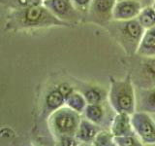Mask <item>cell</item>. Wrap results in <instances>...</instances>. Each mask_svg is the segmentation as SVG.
Returning <instances> with one entry per match:
<instances>
[{"mask_svg": "<svg viewBox=\"0 0 155 146\" xmlns=\"http://www.w3.org/2000/svg\"><path fill=\"white\" fill-rule=\"evenodd\" d=\"M71 24L56 18L43 4L10 10L7 15L5 30L19 31L51 26H70Z\"/></svg>", "mask_w": 155, "mask_h": 146, "instance_id": "1", "label": "cell"}, {"mask_svg": "<svg viewBox=\"0 0 155 146\" xmlns=\"http://www.w3.org/2000/svg\"><path fill=\"white\" fill-rule=\"evenodd\" d=\"M105 27L129 57L137 54L145 30L137 18L131 19H111Z\"/></svg>", "mask_w": 155, "mask_h": 146, "instance_id": "2", "label": "cell"}, {"mask_svg": "<svg viewBox=\"0 0 155 146\" xmlns=\"http://www.w3.org/2000/svg\"><path fill=\"white\" fill-rule=\"evenodd\" d=\"M110 107L115 113L132 115L136 112L135 86L128 74L124 79H110V88L108 94Z\"/></svg>", "mask_w": 155, "mask_h": 146, "instance_id": "3", "label": "cell"}, {"mask_svg": "<svg viewBox=\"0 0 155 146\" xmlns=\"http://www.w3.org/2000/svg\"><path fill=\"white\" fill-rule=\"evenodd\" d=\"M48 119V128L57 140L65 136H76L81 121V114L67 105L52 112Z\"/></svg>", "mask_w": 155, "mask_h": 146, "instance_id": "4", "label": "cell"}, {"mask_svg": "<svg viewBox=\"0 0 155 146\" xmlns=\"http://www.w3.org/2000/svg\"><path fill=\"white\" fill-rule=\"evenodd\" d=\"M131 72L129 73L135 88H155V57L131 56Z\"/></svg>", "mask_w": 155, "mask_h": 146, "instance_id": "5", "label": "cell"}, {"mask_svg": "<svg viewBox=\"0 0 155 146\" xmlns=\"http://www.w3.org/2000/svg\"><path fill=\"white\" fill-rule=\"evenodd\" d=\"M136 135L143 144H155V122L147 112L136 111L131 115Z\"/></svg>", "mask_w": 155, "mask_h": 146, "instance_id": "6", "label": "cell"}, {"mask_svg": "<svg viewBox=\"0 0 155 146\" xmlns=\"http://www.w3.org/2000/svg\"><path fill=\"white\" fill-rule=\"evenodd\" d=\"M43 5L56 18L71 26L79 23L81 19V13L71 0H43Z\"/></svg>", "mask_w": 155, "mask_h": 146, "instance_id": "7", "label": "cell"}, {"mask_svg": "<svg viewBox=\"0 0 155 146\" xmlns=\"http://www.w3.org/2000/svg\"><path fill=\"white\" fill-rule=\"evenodd\" d=\"M116 0H91L87 15L91 22L105 26L113 19V11Z\"/></svg>", "mask_w": 155, "mask_h": 146, "instance_id": "8", "label": "cell"}, {"mask_svg": "<svg viewBox=\"0 0 155 146\" xmlns=\"http://www.w3.org/2000/svg\"><path fill=\"white\" fill-rule=\"evenodd\" d=\"M143 9V5L139 0H122L116 1L114 11L113 19H131L139 16Z\"/></svg>", "mask_w": 155, "mask_h": 146, "instance_id": "9", "label": "cell"}, {"mask_svg": "<svg viewBox=\"0 0 155 146\" xmlns=\"http://www.w3.org/2000/svg\"><path fill=\"white\" fill-rule=\"evenodd\" d=\"M110 131L114 136L136 135L131 122V115L126 113H116L110 123Z\"/></svg>", "mask_w": 155, "mask_h": 146, "instance_id": "10", "label": "cell"}, {"mask_svg": "<svg viewBox=\"0 0 155 146\" xmlns=\"http://www.w3.org/2000/svg\"><path fill=\"white\" fill-rule=\"evenodd\" d=\"M136 92V111L147 113L155 112V88L139 89L135 88Z\"/></svg>", "mask_w": 155, "mask_h": 146, "instance_id": "11", "label": "cell"}, {"mask_svg": "<svg viewBox=\"0 0 155 146\" xmlns=\"http://www.w3.org/2000/svg\"><path fill=\"white\" fill-rule=\"evenodd\" d=\"M102 129L99 125L92 123L87 119H81V124L76 134V138L79 142H93L96 135L98 134Z\"/></svg>", "mask_w": 155, "mask_h": 146, "instance_id": "12", "label": "cell"}, {"mask_svg": "<svg viewBox=\"0 0 155 146\" xmlns=\"http://www.w3.org/2000/svg\"><path fill=\"white\" fill-rule=\"evenodd\" d=\"M65 102H66V99L59 92V90L57 88L52 89L45 96L43 113L47 115V117H48L52 112H54L55 110L59 109L60 107L64 106Z\"/></svg>", "mask_w": 155, "mask_h": 146, "instance_id": "13", "label": "cell"}, {"mask_svg": "<svg viewBox=\"0 0 155 146\" xmlns=\"http://www.w3.org/2000/svg\"><path fill=\"white\" fill-rule=\"evenodd\" d=\"M136 55L155 57V26L145 29Z\"/></svg>", "mask_w": 155, "mask_h": 146, "instance_id": "14", "label": "cell"}, {"mask_svg": "<svg viewBox=\"0 0 155 146\" xmlns=\"http://www.w3.org/2000/svg\"><path fill=\"white\" fill-rule=\"evenodd\" d=\"M84 116L87 120L96 125H105L108 119L107 117V111L104 103H95V104H87L84 110Z\"/></svg>", "mask_w": 155, "mask_h": 146, "instance_id": "15", "label": "cell"}, {"mask_svg": "<svg viewBox=\"0 0 155 146\" xmlns=\"http://www.w3.org/2000/svg\"><path fill=\"white\" fill-rule=\"evenodd\" d=\"M81 94L84 95L87 104H95V103H102L108 95L107 92L102 90L99 87H85L81 89Z\"/></svg>", "mask_w": 155, "mask_h": 146, "instance_id": "16", "label": "cell"}, {"mask_svg": "<svg viewBox=\"0 0 155 146\" xmlns=\"http://www.w3.org/2000/svg\"><path fill=\"white\" fill-rule=\"evenodd\" d=\"M65 105L70 107V108H72L73 110L77 111L78 113L81 114V113H84L85 110L87 102L81 92L75 91L66 99Z\"/></svg>", "mask_w": 155, "mask_h": 146, "instance_id": "17", "label": "cell"}, {"mask_svg": "<svg viewBox=\"0 0 155 146\" xmlns=\"http://www.w3.org/2000/svg\"><path fill=\"white\" fill-rule=\"evenodd\" d=\"M139 23L144 29H148L155 26V9L150 6H145L137 17Z\"/></svg>", "mask_w": 155, "mask_h": 146, "instance_id": "18", "label": "cell"}, {"mask_svg": "<svg viewBox=\"0 0 155 146\" xmlns=\"http://www.w3.org/2000/svg\"><path fill=\"white\" fill-rule=\"evenodd\" d=\"M0 3L9 10H15L43 4V0H0Z\"/></svg>", "mask_w": 155, "mask_h": 146, "instance_id": "19", "label": "cell"}, {"mask_svg": "<svg viewBox=\"0 0 155 146\" xmlns=\"http://www.w3.org/2000/svg\"><path fill=\"white\" fill-rule=\"evenodd\" d=\"M114 143L119 146H140L143 144L137 135L114 136Z\"/></svg>", "mask_w": 155, "mask_h": 146, "instance_id": "20", "label": "cell"}, {"mask_svg": "<svg viewBox=\"0 0 155 146\" xmlns=\"http://www.w3.org/2000/svg\"><path fill=\"white\" fill-rule=\"evenodd\" d=\"M93 145L97 146H107V145H114V135L108 131L101 130L96 135L95 139L93 140Z\"/></svg>", "mask_w": 155, "mask_h": 146, "instance_id": "21", "label": "cell"}, {"mask_svg": "<svg viewBox=\"0 0 155 146\" xmlns=\"http://www.w3.org/2000/svg\"><path fill=\"white\" fill-rule=\"evenodd\" d=\"M71 1L74 4V6L81 13V12L88 11L91 0H71Z\"/></svg>", "mask_w": 155, "mask_h": 146, "instance_id": "22", "label": "cell"}, {"mask_svg": "<svg viewBox=\"0 0 155 146\" xmlns=\"http://www.w3.org/2000/svg\"><path fill=\"white\" fill-rule=\"evenodd\" d=\"M56 88L59 90V92H61V94L64 96L65 99H67V97L69 96L73 92H75L74 88H73L71 85L68 84V83H61V84H59Z\"/></svg>", "mask_w": 155, "mask_h": 146, "instance_id": "23", "label": "cell"}, {"mask_svg": "<svg viewBox=\"0 0 155 146\" xmlns=\"http://www.w3.org/2000/svg\"><path fill=\"white\" fill-rule=\"evenodd\" d=\"M154 1L155 0H140V3H142L143 8L145 6H150V5H152Z\"/></svg>", "mask_w": 155, "mask_h": 146, "instance_id": "24", "label": "cell"}, {"mask_svg": "<svg viewBox=\"0 0 155 146\" xmlns=\"http://www.w3.org/2000/svg\"><path fill=\"white\" fill-rule=\"evenodd\" d=\"M151 6H152V7H153V8H154V9H155V1H154V2H153V4H152V5H151Z\"/></svg>", "mask_w": 155, "mask_h": 146, "instance_id": "25", "label": "cell"}, {"mask_svg": "<svg viewBox=\"0 0 155 146\" xmlns=\"http://www.w3.org/2000/svg\"><path fill=\"white\" fill-rule=\"evenodd\" d=\"M116 1H122V0H116ZM139 1H140V0H139Z\"/></svg>", "mask_w": 155, "mask_h": 146, "instance_id": "26", "label": "cell"}, {"mask_svg": "<svg viewBox=\"0 0 155 146\" xmlns=\"http://www.w3.org/2000/svg\"><path fill=\"white\" fill-rule=\"evenodd\" d=\"M153 114H154V116H155V112H154V113H153Z\"/></svg>", "mask_w": 155, "mask_h": 146, "instance_id": "27", "label": "cell"}]
</instances>
